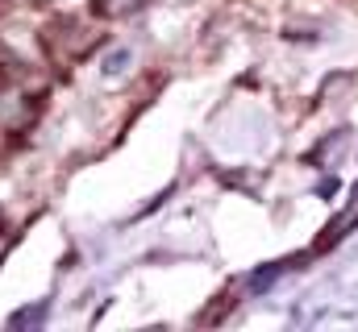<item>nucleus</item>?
Segmentation results:
<instances>
[{"label": "nucleus", "instance_id": "nucleus-1", "mask_svg": "<svg viewBox=\"0 0 358 332\" xmlns=\"http://www.w3.org/2000/svg\"><path fill=\"white\" fill-rule=\"evenodd\" d=\"M134 8H142V0H100V13L104 17H129Z\"/></svg>", "mask_w": 358, "mask_h": 332}]
</instances>
